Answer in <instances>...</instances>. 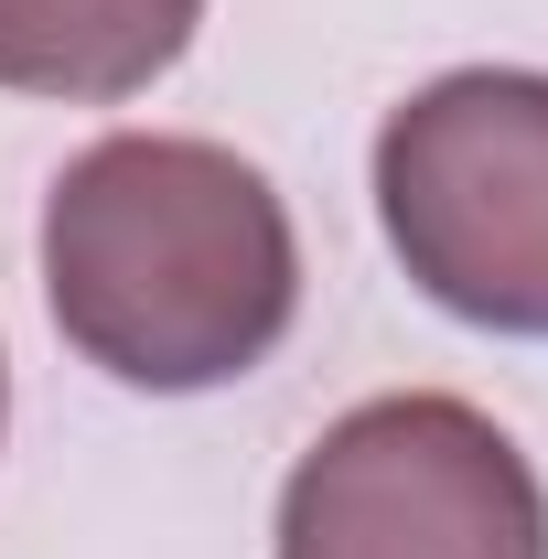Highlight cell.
Here are the masks:
<instances>
[{"instance_id": "3957f363", "label": "cell", "mask_w": 548, "mask_h": 559, "mask_svg": "<svg viewBox=\"0 0 548 559\" xmlns=\"http://www.w3.org/2000/svg\"><path fill=\"white\" fill-rule=\"evenodd\" d=\"M279 559H548V495L484 409L366 399L290 463Z\"/></svg>"}, {"instance_id": "6da1fadb", "label": "cell", "mask_w": 548, "mask_h": 559, "mask_svg": "<svg viewBox=\"0 0 548 559\" xmlns=\"http://www.w3.org/2000/svg\"><path fill=\"white\" fill-rule=\"evenodd\" d=\"M44 301L119 388H226L290 334V215L215 140H97L44 205Z\"/></svg>"}, {"instance_id": "7a4b0ae2", "label": "cell", "mask_w": 548, "mask_h": 559, "mask_svg": "<svg viewBox=\"0 0 548 559\" xmlns=\"http://www.w3.org/2000/svg\"><path fill=\"white\" fill-rule=\"evenodd\" d=\"M377 215L409 280L484 334H548V75H441L377 130Z\"/></svg>"}, {"instance_id": "277c9868", "label": "cell", "mask_w": 548, "mask_h": 559, "mask_svg": "<svg viewBox=\"0 0 548 559\" xmlns=\"http://www.w3.org/2000/svg\"><path fill=\"white\" fill-rule=\"evenodd\" d=\"M205 0H0V86L108 108L194 44Z\"/></svg>"}]
</instances>
